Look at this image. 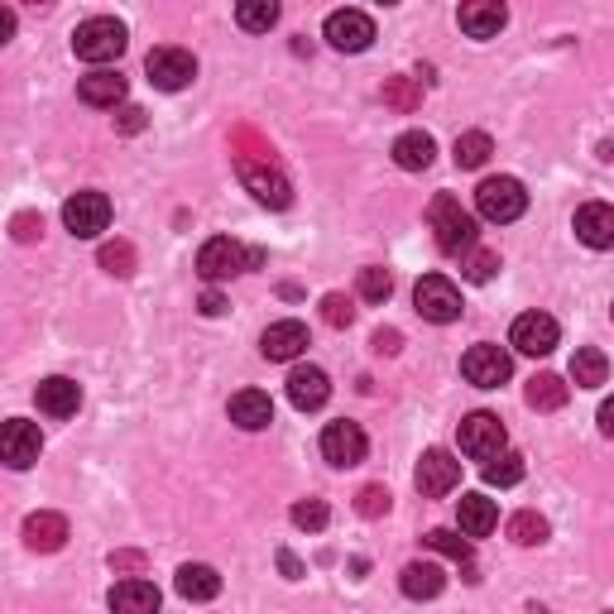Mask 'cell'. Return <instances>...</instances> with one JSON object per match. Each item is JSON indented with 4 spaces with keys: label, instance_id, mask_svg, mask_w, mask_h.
I'll use <instances>...</instances> for the list:
<instances>
[{
    "label": "cell",
    "instance_id": "cb8c5ba5",
    "mask_svg": "<svg viewBox=\"0 0 614 614\" xmlns=\"http://www.w3.org/2000/svg\"><path fill=\"white\" fill-rule=\"evenodd\" d=\"M457 523L465 538H485V533H494V523H500V509H494V500H485V494H461Z\"/></svg>",
    "mask_w": 614,
    "mask_h": 614
},
{
    "label": "cell",
    "instance_id": "52a82bcc",
    "mask_svg": "<svg viewBox=\"0 0 614 614\" xmlns=\"http://www.w3.org/2000/svg\"><path fill=\"white\" fill-rule=\"evenodd\" d=\"M144 72H150V82L158 86V92H183V86L197 78V58L187 49L164 43V49H154L150 58H144Z\"/></svg>",
    "mask_w": 614,
    "mask_h": 614
},
{
    "label": "cell",
    "instance_id": "2e32d148",
    "mask_svg": "<svg viewBox=\"0 0 614 614\" xmlns=\"http://www.w3.org/2000/svg\"><path fill=\"white\" fill-rule=\"evenodd\" d=\"M331 399V379L327 370H317V365H298L294 375H288V403L303 408V413H313Z\"/></svg>",
    "mask_w": 614,
    "mask_h": 614
},
{
    "label": "cell",
    "instance_id": "3957f363",
    "mask_svg": "<svg viewBox=\"0 0 614 614\" xmlns=\"http://www.w3.org/2000/svg\"><path fill=\"white\" fill-rule=\"evenodd\" d=\"M236 173L241 183L255 193V202H265V207L284 212L288 202H294V183L279 173V164L274 158H255V154H236Z\"/></svg>",
    "mask_w": 614,
    "mask_h": 614
},
{
    "label": "cell",
    "instance_id": "74e56055",
    "mask_svg": "<svg viewBox=\"0 0 614 614\" xmlns=\"http://www.w3.org/2000/svg\"><path fill=\"white\" fill-rule=\"evenodd\" d=\"M494 269H500V255H494V250H465L461 274H465L471 284H490V279H494Z\"/></svg>",
    "mask_w": 614,
    "mask_h": 614
},
{
    "label": "cell",
    "instance_id": "7bdbcfd3",
    "mask_svg": "<svg viewBox=\"0 0 614 614\" xmlns=\"http://www.w3.org/2000/svg\"><path fill=\"white\" fill-rule=\"evenodd\" d=\"M10 236L20 241V245H29V241H39L43 236V216H34V212H20L10 222Z\"/></svg>",
    "mask_w": 614,
    "mask_h": 614
},
{
    "label": "cell",
    "instance_id": "f546056e",
    "mask_svg": "<svg viewBox=\"0 0 614 614\" xmlns=\"http://www.w3.org/2000/svg\"><path fill=\"white\" fill-rule=\"evenodd\" d=\"M572 379H576V389H601L605 379H610V360H605V350H576V360H572Z\"/></svg>",
    "mask_w": 614,
    "mask_h": 614
},
{
    "label": "cell",
    "instance_id": "7dc6e473",
    "mask_svg": "<svg viewBox=\"0 0 614 614\" xmlns=\"http://www.w3.org/2000/svg\"><path fill=\"white\" fill-rule=\"evenodd\" d=\"M197 307H202V317H222V313H226V298L216 294V288H207V294H202V303H197Z\"/></svg>",
    "mask_w": 614,
    "mask_h": 614
},
{
    "label": "cell",
    "instance_id": "ab89813d",
    "mask_svg": "<svg viewBox=\"0 0 614 614\" xmlns=\"http://www.w3.org/2000/svg\"><path fill=\"white\" fill-rule=\"evenodd\" d=\"M327 519H331V509L321 500H298L294 504V523L303 533H321V529H327Z\"/></svg>",
    "mask_w": 614,
    "mask_h": 614
},
{
    "label": "cell",
    "instance_id": "44dd1931",
    "mask_svg": "<svg viewBox=\"0 0 614 614\" xmlns=\"http://www.w3.org/2000/svg\"><path fill=\"white\" fill-rule=\"evenodd\" d=\"M173 586H178L183 601L207 605L222 595V576H216V566H207V562H187V566H178V581H173Z\"/></svg>",
    "mask_w": 614,
    "mask_h": 614
},
{
    "label": "cell",
    "instance_id": "681fc988",
    "mask_svg": "<svg viewBox=\"0 0 614 614\" xmlns=\"http://www.w3.org/2000/svg\"><path fill=\"white\" fill-rule=\"evenodd\" d=\"M279 566H284V576H294V581L303 576V562L294 557V552H279Z\"/></svg>",
    "mask_w": 614,
    "mask_h": 614
},
{
    "label": "cell",
    "instance_id": "30bf717a",
    "mask_svg": "<svg viewBox=\"0 0 614 614\" xmlns=\"http://www.w3.org/2000/svg\"><path fill=\"white\" fill-rule=\"evenodd\" d=\"M63 226L72 231L78 241H92L111 226V197L106 193H78L63 202Z\"/></svg>",
    "mask_w": 614,
    "mask_h": 614
},
{
    "label": "cell",
    "instance_id": "b9f144b4",
    "mask_svg": "<svg viewBox=\"0 0 614 614\" xmlns=\"http://www.w3.org/2000/svg\"><path fill=\"white\" fill-rule=\"evenodd\" d=\"M321 321H327V327H350V321H356V307H350V298H341V294H327L321 298Z\"/></svg>",
    "mask_w": 614,
    "mask_h": 614
},
{
    "label": "cell",
    "instance_id": "ba28073f",
    "mask_svg": "<svg viewBox=\"0 0 614 614\" xmlns=\"http://www.w3.org/2000/svg\"><path fill=\"white\" fill-rule=\"evenodd\" d=\"M461 375L471 379L475 389H500L509 375H514V360H509V350L504 346H490V341H480L471 346L461 356Z\"/></svg>",
    "mask_w": 614,
    "mask_h": 614
},
{
    "label": "cell",
    "instance_id": "ffe728a7",
    "mask_svg": "<svg viewBox=\"0 0 614 614\" xmlns=\"http://www.w3.org/2000/svg\"><path fill=\"white\" fill-rule=\"evenodd\" d=\"M576 236L591 245V250H610L614 245V207L605 202H586V207L576 212Z\"/></svg>",
    "mask_w": 614,
    "mask_h": 614
},
{
    "label": "cell",
    "instance_id": "d4e9b609",
    "mask_svg": "<svg viewBox=\"0 0 614 614\" xmlns=\"http://www.w3.org/2000/svg\"><path fill=\"white\" fill-rule=\"evenodd\" d=\"M111 614H158V591L150 581L130 576L121 586H111Z\"/></svg>",
    "mask_w": 614,
    "mask_h": 614
},
{
    "label": "cell",
    "instance_id": "8992f818",
    "mask_svg": "<svg viewBox=\"0 0 614 614\" xmlns=\"http://www.w3.org/2000/svg\"><path fill=\"white\" fill-rule=\"evenodd\" d=\"M413 303H418L422 317L437 321V327H447V321L461 317V294H457V284H451L447 274H422L418 288H413Z\"/></svg>",
    "mask_w": 614,
    "mask_h": 614
},
{
    "label": "cell",
    "instance_id": "9a60e30c",
    "mask_svg": "<svg viewBox=\"0 0 614 614\" xmlns=\"http://www.w3.org/2000/svg\"><path fill=\"white\" fill-rule=\"evenodd\" d=\"M365 451H370V442H365V432H360V422H327V432H321V457H327L331 465H360L365 461Z\"/></svg>",
    "mask_w": 614,
    "mask_h": 614
},
{
    "label": "cell",
    "instance_id": "f907efd6",
    "mask_svg": "<svg viewBox=\"0 0 614 614\" xmlns=\"http://www.w3.org/2000/svg\"><path fill=\"white\" fill-rule=\"evenodd\" d=\"M601 432H614V403H601Z\"/></svg>",
    "mask_w": 614,
    "mask_h": 614
},
{
    "label": "cell",
    "instance_id": "8fae6325",
    "mask_svg": "<svg viewBox=\"0 0 614 614\" xmlns=\"http://www.w3.org/2000/svg\"><path fill=\"white\" fill-rule=\"evenodd\" d=\"M562 341V327H557V317H548V313H523L514 321V331H509V346L523 350V356H552Z\"/></svg>",
    "mask_w": 614,
    "mask_h": 614
},
{
    "label": "cell",
    "instance_id": "836d02e7",
    "mask_svg": "<svg viewBox=\"0 0 614 614\" xmlns=\"http://www.w3.org/2000/svg\"><path fill=\"white\" fill-rule=\"evenodd\" d=\"M519 480H523V457H519V451H500V457L485 461V485L509 490V485H519Z\"/></svg>",
    "mask_w": 614,
    "mask_h": 614
},
{
    "label": "cell",
    "instance_id": "e0dca14e",
    "mask_svg": "<svg viewBox=\"0 0 614 614\" xmlns=\"http://www.w3.org/2000/svg\"><path fill=\"white\" fill-rule=\"evenodd\" d=\"M68 543V519L63 514H49V509H39V514L24 519V548L29 552H58Z\"/></svg>",
    "mask_w": 614,
    "mask_h": 614
},
{
    "label": "cell",
    "instance_id": "7c38bea8",
    "mask_svg": "<svg viewBox=\"0 0 614 614\" xmlns=\"http://www.w3.org/2000/svg\"><path fill=\"white\" fill-rule=\"evenodd\" d=\"M321 34H327V43H331V49H341V53H365V49H370V39H375V20L365 10H331Z\"/></svg>",
    "mask_w": 614,
    "mask_h": 614
},
{
    "label": "cell",
    "instance_id": "1f68e13d",
    "mask_svg": "<svg viewBox=\"0 0 614 614\" xmlns=\"http://www.w3.org/2000/svg\"><path fill=\"white\" fill-rule=\"evenodd\" d=\"M236 20H241V29H250V34H265V29L279 24V6H274V0H241Z\"/></svg>",
    "mask_w": 614,
    "mask_h": 614
},
{
    "label": "cell",
    "instance_id": "ac0fdd59",
    "mask_svg": "<svg viewBox=\"0 0 614 614\" xmlns=\"http://www.w3.org/2000/svg\"><path fill=\"white\" fill-rule=\"evenodd\" d=\"M259 350H265V360H298L307 350V327L303 321H274V327L259 336Z\"/></svg>",
    "mask_w": 614,
    "mask_h": 614
},
{
    "label": "cell",
    "instance_id": "5b68a950",
    "mask_svg": "<svg viewBox=\"0 0 614 614\" xmlns=\"http://www.w3.org/2000/svg\"><path fill=\"white\" fill-rule=\"evenodd\" d=\"M475 212L485 216V222H494V226L519 222V216L529 212V193H523L519 178H485L475 187Z\"/></svg>",
    "mask_w": 614,
    "mask_h": 614
},
{
    "label": "cell",
    "instance_id": "ee69618b",
    "mask_svg": "<svg viewBox=\"0 0 614 614\" xmlns=\"http://www.w3.org/2000/svg\"><path fill=\"white\" fill-rule=\"evenodd\" d=\"M144 125H150V121H144L140 106H121V111H115V130H121V135H140Z\"/></svg>",
    "mask_w": 614,
    "mask_h": 614
},
{
    "label": "cell",
    "instance_id": "bcb514c9",
    "mask_svg": "<svg viewBox=\"0 0 614 614\" xmlns=\"http://www.w3.org/2000/svg\"><path fill=\"white\" fill-rule=\"evenodd\" d=\"M144 557L140 552H111V572H140Z\"/></svg>",
    "mask_w": 614,
    "mask_h": 614
},
{
    "label": "cell",
    "instance_id": "603a6c76",
    "mask_svg": "<svg viewBox=\"0 0 614 614\" xmlns=\"http://www.w3.org/2000/svg\"><path fill=\"white\" fill-rule=\"evenodd\" d=\"M504 24H509V10L500 0H471V6H461V29L471 39H494Z\"/></svg>",
    "mask_w": 614,
    "mask_h": 614
},
{
    "label": "cell",
    "instance_id": "d6a6232c",
    "mask_svg": "<svg viewBox=\"0 0 614 614\" xmlns=\"http://www.w3.org/2000/svg\"><path fill=\"white\" fill-rule=\"evenodd\" d=\"M509 538H514L519 548H538V543H548V519L538 514V509H523V514L509 519Z\"/></svg>",
    "mask_w": 614,
    "mask_h": 614
},
{
    "label": "cell",
    "instance_id": "277c9868",
    "mask_svg": "<svg viewBox=\"0 0 614 614\" xmlns=\"http://www.w3.org/2000/svg\"><path fill=\"white\" fill-rule=\"evenodd\" d=\"M72 53H78L82 63H111V58L125 53V24L111 20V14H96V20L78 24V34H72Z\"/></svg>",
    "mask_w": 614,
    "mask_h": 614
},
{
    "label": "cell",
    "instance_id": "4fadbf2b",
    "mask_svg": "<svg viewBox=\"0 0 614 614\" xmlns=\"http://www.w3.org/2000/svg\"><path fill=\"white\" fill-rule=\"evenodd\" d=\"M504 422L494 418V413H471V418H461V451L471 461H490V457H500L504 451Z\"/></svg>",
    "mask_w": 614,
    "mask_h": 614
},
{
    "label": "cell",
    "instance_id": "60d3db41",
    "mask_svg": "<svg viewBox=\"0 0 614 614\" xmlns=\"http://www.w3.org/2000/svg\"><path fill=\"white\" fill-rule=\"evenodd\" d=\"M356 514L360 519H385L389 514V490L385 485H365L356 494Z\"/></svg>",
    "mask_w": 614,
    "mask_h": 614
},
{
    "label": "cell",
    "instance_id": "83f0119b",
    "mask_svg": "<svg viewBox=\"0 0 614 614\" xmlns=\"http://www.w3.org/2000/svg\"><path fill=\"white\" fill-rule=\"evenodd\" d=\"M399 586H403L408 601H437L447 586V576H442V566H432V562H413V566H403Z\"/></svg>",
    "mask_w": 614,
    "mask_h": 614
},
{
    "label": "cell",
    "instance_id": "f6af8a7d",
    "mask_svg": "<svg viewBox=\"0 0 614 614\" xmlns=\"http://www.w3.org/2000/svg\"><path fill=\"white\" fill-rule=\"evenodd\" d=\"M399 346H403V336L393 331V327H379L375 331V350H379V356H399Z\"/></svg>",
    "mask_w": 614,
    "mask_h": 614
},
{
    "label": "cell",
    "instance_id": "c3c4849f",
    "mask_svg": "<svg viewBox=\"0 0 614 614\" xmlns=\"http://www.w3.org/2000/svg\"><path fill=\"white\" fill-rule=\"evenodd\" d=\"M14 39V10L10 6H0V49Z\"/></svg>",
    "mask_w": 614,
    "mask_h": 614
},
{
    "label": "cell",
    "instance_id": "f1b7e54d",
    "mask_svg": "<svg viewBox=\"0 0 614 614\" xmlns=\"http://www.w3.org/2000/svg\"><path fill=\"white\" fill-rule=\"evenodd\" d=\"M523 399H529V408H538V413H557V408L572 399V389H566L562 375H533Z\"/></svg>",
    "mask_w": 614,
    "mask_h": 614
},
{
    "label": "cell",
    "instance_id": "7a4b0ae2",
    "mask_svg": "<svg viewBox=\"0 0 614 614\" xmlns=\"http://www.w3.org/2000/svg\"><path fill=\"white\" fill-rule=\"evenodd\" d=\"M259 265H265V250H245V245L231 241V236H216L197 250V274L207 284H226V279H236L245 269H259Z\"/></svg>",
    "mask_w": 614,
    "mask_h": 614
},
{
    "label": "cell",
    "instance_id": "f35d334b",
    "mask_svg": "<svg viewBox=\"0 0 614 614\" xmlns=\"http://www.w3.org/2000/svg\"><path fill=\"white\" fill-rule=\"evenodd\" d=\"M389 294H393V279H389V269H379V265L360 269V298H365V303H385Z\"/></svg>",
    "mask_w": 614,
    "mask_h": 614
},
{
    "label": "cell",
    "instance_id": "8d00e7d4",
    "mask_svg": "<svg viewBox=\"0 0 614 614\" xmlns=\"http://www.w3.org/2000/svg\"><path fill=\"white\" fill-rule=\"evenodd\" d=\"M385 106H393V111H418L422 106V86L413 78H389L385 82Z\"/></svg>",
    "mask_w": 614,
    "mask_h": 614
},
{
    "label": "cell",
    "instance_id": "9c48e42d",
    "mask_svg": "<svg viewBox=\"0 0 614 614\" xmlns=\"http://www.w3.org/2000/svg\"><path fill=\"white\" fill-rule=\"evenodd\" d=\"M39 451H43V432L29 418L0 422V461H6L10 471H29V465L39 461Z\"/></svg>",
    "mask_w": 614,
    "mask_h": 614
},
{
    "label": "cell",
    "instance_id": "6da1fadb",
    "mask_svg": "<svg viewBox=\"0 0 614 614\" xmlns=\"http://www.w3.org/2000/svg\"><path fill=\"white\" fill-rule=\"evenodd\" d=\"M428 222H432V231H437V250H442V255H465V250H475V216L465 212L451 193H437V197H432Z\"/></svg>",
    "mask_w": 614,
    "mask_h": 614
},
{
    "label": "cell",
    "instance_id": "e575fe53",
    "mask_svg": "<svg viewBox=\"0 0 614 614\" xmlns=\"http://www.w3.org/2000/svg\"><path fill=\"white\" fill-rule=\"evenodd\" d=\"M422 548H432V552H442V557H451V562L471 566V538H461L451 529H432L428 538H422Z\"/></svg>",
    "mask_w": 614,
    "mask_h": 614
},
{
    "label": "cell",
    "instance_id": "7402d4cb",
    "mask_svg": "<svg viewBox=\"0 0 614 614\" xmlns=\"http://www.w3.org/2000/svg\"><path fill=\"white\" fill-rule=\"evenodd\" d=\"M231 422L245 432H265L269 422H274V403H269V393H259V389H241L236 399H231Z\"/></svg>",
    "mask_w": 614,
    "mask_h": 614
},
{
    "label": "cell",
    "instance_id": "4316f807",
    "mask_svg": "<svg viewBox=\"0 0 614 614\" xmlns=\"http://www.w3.org/2000/svg\"><path fill=\"white\" fill-rule=\"evenodd\" d=\"M432 154H437V144H432L428 130H408V135L393 140V164H399L403 173L432 168Z\"/></svg>",
    "mask_w": 614,
    "mask_h": 614
},
{
    "label": "cell",
    "instance_id": "d6986e66",
    "mask_svg": "<svg viewBox=\"0 0 614 614\" xmlns=\"http://www.w3.org/2000/svg\"><path fill=\"white\" fill-rule=\"evenodd\" d=\"M34 403H39V413H49V418H72V413H78V403H82V389L72 385V379L53 375V379H43V385L34 389Z\"/></svg>",
    "mask_w": 614,
    "mask_h": 614
},
{
    "label": "cell",
    "instance_id": "5bb4252c",
    "mask_svg": "<svg viewBox=\"0 0 614 614\" xmlns=\"http://www.w3.org/2000/svg\"><path fill=\"white\" fill-rule=\"evenodd\" d=\"M457 485H461V461L451 457V451H442V447L422 451V461H418V490L428 494V500H442V494H451Z\"/></svg>",
    "mask_w": 614,
    "mask_h": 614
},
{
    "label": "cell",
    "instance_id": "d590c367",
    "mask_svg": "<svg viewBox=\"0 0 614 614\" xmlns=\"http://www.w3.org/2000/svg\"><path fill=\"white\" fill-rule=\"evenodd\" d=\"M101 269L115 274V279H130V274H135V245H130V241L101 245Z\"/></svg>",
    "mask_w": 614,
    "mask_h": 614
},
{
    "label": "cell",
    "instance_id": "4dcf8cb0",
    "mask_svg": "<svg viewBox=\"0 0 614 614\" xmlns=\"http://www.w3.org/2000/svg\"><path fill=\"white\" fill-rule=\"evenodd\" d=\"M451 154H457V168H485V158L494 154V144H490L485 130H465Z\"/></svg>",
    "mask_w": 614,
    "mask_h": 614
},
{
    "label": "cell",
    "instance_id": "484cf974",
    "mask_svg": "<svg viewBox=\"0 0 614 614\" xmlns=\"http://www.w3.org/2000/svg\"><path fill=\"white\" fill-rule=\"evenodd\" d=\"M78 96L86 101V106H121V101H125V78H121V72H106V68H101V72H86V78L78 82Z\"/></svg>",
    "mask_w": 614,
    "mask_h": 614
}]
</instances>
